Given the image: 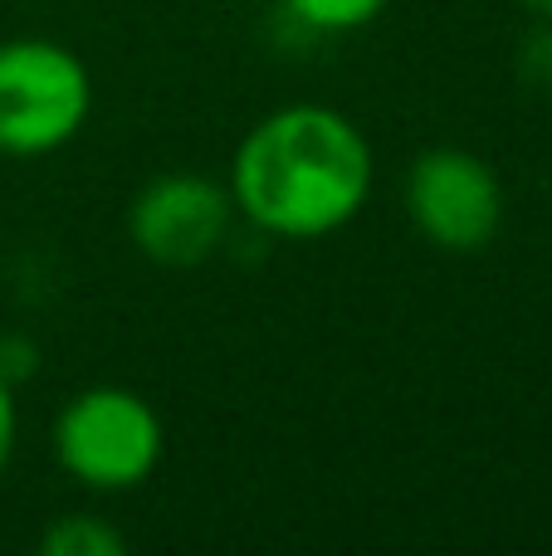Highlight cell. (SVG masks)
<instances>
[{"instance_id":"30bf717a","label":"cell","mask_w":552,"mask_h":556,"mask_svg":"<svg viewBox=\"0 0 552 556\" xmlns=\"http://www.w3.org/2000/svg\"><path fill=\"white\" fill-rule=\"evenodd\" d=\"M15 450H20V401H15V386L0 376V479H5Z\"/></svg>"},{"instance_id":"8fae6325","label":"cell","mask_w":552,"mask_h":556,"mask_svg":"<svg viewBox=\"0 0 552 556\" xmlns=\"http://www.w3.org/2000/svg\"><path fill=\"white\" fill-rule=\"evenodd\" d=\"M518 5H524L534 20H552V0H518Z\"/></svg>"},{"instance_id":"7a4b0ae2","label":"cell","mask_w":552,"mask_h":556,"mask_svg":"<svg viewBox=\"0 0 552 556\" xmlns=\"http://www.w3.org/2000/svg\"><path fill=\"white\" fill-rule=\"evenodd\" d=\"M166 425L127 386H88L54 415V464L88 493H133L162 469Z\"/></svg>"},{"instance_id":"277c9868","label":"cell","mask_w":552,"mask_h":556,"mask_svg":"<svg viewBox=\"0 0 552 556\" xmlns=\"http://www.w3.org/2000/svg\"><path fill=\"white\" fill-rule=\"evenodd\" d=\"M406 220L430 250L479 254L504 230V181L469 147H426L406 172Z\"/></svg>"},{"instance_id":"8992f818","label":"cell","mask_w":552,"mask_h":556,"mask_svg":"<svg viewBox=\"0 0 552 556\" xmlns=\"http://www.w3.org/2000/svg\"><path fill=\"white\" fill-rule=\"evenodd\" d=\"M39 552L49 556H127V538L98 513H64L54 528H45Z\"/></svg>"},{"instance_id":"6da1fadb","label":"cell","mask_w":552,"mask_h":556,"mask_svg":"<svg viewBox=\"0 0 552 556\" xmlns=\"http://www.w3.org/2000/svg\"><path fill=\"white\" fill-rule=\"evenodd\" d=\"M225 186L250 230L309 244L348 230L362 215L377 186V156L342 108L284 103L240 137Z\"/></svg>"},{"instance_id":"9c48e42d","label":"cell","mask_w":552,"mask_h":556,"mask_svg":"<svg viewBox=\"0 0 552 556\" xmlns=\"http://www.w3.org/2000/svg\"><path fill=\"white\" fill-rule=\"evenodd\" d=\"M35 371H39L35 337H25V332H5V337H0V376H5L10 386H25Z\"/></svg>"},{"instance_id":"3957f363","label":"cell","mask_w":552,"mask_h":556,"mask_svg":"<svg viewBox=\"0 0 552 556\" xmlns=\"http://www.w3.org/2000/svg\"><path fill=\"white\" fill-rule=\"evenodd\" d=\"M93 113V74L45 35L0 39V156L64 152Z\"/></svg>"},{"instance_id":"52a82bcc","label":"cell","mask_w":552,"mask_h":556,"mask_svg":"<svg viewBox=\"0 0 552 556\" xmlns=\"http://www.w3.org/2000/svg\"><path fill=\"white\" fill-rule=\"evenodd\" d=\"M387 5L391 0H284L289 20L303 25L309 35H352V29H367Z\"/></svg>"},{"instance_id":"5b68a950","label":"cell","mask_w":552,"mask_h":556,"mask_svg":"<svg viewBox=\"0 0 552 556\" xmlns=\"http://www.w3.org/2000/svg\"><path fill=\"white\" fill-rule=\"evenodd\" d=\"M230 186L196 172H162L127 205V240L147 264L162 269H196L230 244L235 230Z\"/></svg>"},{"instance_id":"ba28073f","label":"cell","mask_w":552,"mask_h":556,"mask_svg":"<svg viewBox=\"0 0 552 556\" xmlns=\"http://www.w3.org/2000/svg\"><path fill=\"white\" fill-rule=\"evenodd\" d=\"M518 74L534 88L552 93V20H538V29L524 39V49H518Z\"/></svg>"}]
</instances>
